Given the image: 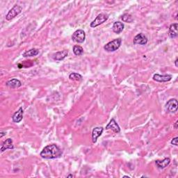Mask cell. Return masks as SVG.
Returning <instances> with one entry per match:
<instances>
[{"label": "cell", "mask_w": 178, "mask_h": 178, "mask_svg": "<svg viewBox=\"0 0 178 178\" xmlns=\"http://www.w3.org/2000/svg\"><path fill=\"white\" fill-rule=\"evenodd\" d=\"M23 113L24 111L22 107H20L19 109H18L16 112H15L14 114H13L12 116V120L14 123H18L22 121V118H23Z\"/></svg>", "instance_id": "obj_11"}, {"label": "cell", "mask_w": 178, "mask_h": 178, "mask_svg": "<svg viewBox=\"0 0 178 178\" xmlns=\"http://www.w3.org/2000/svg\"><path fill=\"white\" fill-rule=\"evenodd\" d=\"M73 177V175H68V177Z\"/></svg>", "instance_id": "obj_26"}, {"label": "cell", "mask_w": 178, "mask_h": 178, "mask_svg": "<svg viewBox=\"0 0 178 178\" xmlns=\"http://www.w3.org/2000/svg\"><path fill=\"white\" fill-rule=\"evenodd\" d=\"M22 8L19 5H15L11 9H10L9 13H7V15H6V19L7 20H11L13 18H15L20 14V13L22 12Z\"/></svg>", "instance_id": "obj_4"}, {"label": "cell", "mask_w": 178, "mask_h": 178, "mask_svg": "<svg viewBox=\"0 0 178 178\" xmlns=\"http://www.w3.org/2000/svg\"><path fill=\"white\" fill-rule=\"evenodd\" d=\"M4 135H6V132H1V136H0V137L2 138V137H3V136H4Z\"/></svg>", "instance_id": "obj_25"}, {"label": "cell", "mask_w": 178, "mask_h": 178, "mask_svg": "<svg viewBox=\"0 0 178 178\" xmlns=\"http://www.w3.org/2000/svg\"><path fill=\"white\" fill-rule=\"evenodd\" d=\"M121 19L123 21V22H128V23H131L133 22V20H134L132 15L129 14V13H125V14L122 15Z\"/></svg>", "instance_id": "obj_19"}, {"label": "cell", "mask_w": 178, "mask_h": 178, "mask_svg": "<svg viewBox=\"0 0 178 178\" xmlns=\"http://www.w3.org/2000/svg\"><path fill=\"white\" fill-rule=\"evenodd\" d=\"M178 108V102L176 99L169 100L166 104V109L169 113H176Z\"/></svg>", "instance_id": "obj_6"}, {"label": "cell", "mask_w": 178, "mask_h": 178, "mask_svg": "<svg viewBox=\"0 0 178 178\" xmlns=\"http://www.w3.org/2000/svg\"><path fill=\"white\" fill-rule=\"evenodd\" d=\"M177 27H178L177 23H173L170 26L169 31H168V35L171 38H175L178 36Z\"/></svg>", "instance_id": "obj_13"}, {"label": "cell", "mask_w": 178, "mask_h": 178, "mask_svg": "<svg viewBox=\"0 0 178 178\" xmlns=\"http://www.w3.org/2000/svg\"><path fill=\"white\" fill-rule=\"evenodd\" d=\"M40 155L43 159H57L62 155V151L59 147L56 144H50L43 148Z\"/></svg>", "instance_id": "obj_1"}, {"label": "cell", "mask_w": 178, "mask_h": 178, "mask_svg": "<svg viewBox=\"0 0 178 178\" xmlns=\"http://www.w3.org/2000/svg\"><path fill=\"white\" fill-rule=\"evenodd\" d=\"M6 86L11 89H16V88H19L22 86V83L20 80L17 79H12L6 82Z\"/></svg>", "instance_id": "obj_16"}, {"label": "cell", "mask_w": 178, "mask_h": 178, "mask_svg": "<svg viewBox=\"0 0 178 178\" xmlns=\"http://www.w3.org/2000/svg\"><path fill=\"white\" fill-rule=\"evenodd\" d=\"M170 163H171V159L170 158H165L161 161L156 160L155 161L156 166H157L159 169L165 168L166 167H167L169 165Z\"/></svg>", "instance_id": "obj_14"}, {"label": "cell", "mask_w": 178, "mask_h": 178, "mask_svg": "<svg viewBox=\"0 0 178 178\" xmlns=\"http://www.w3.org/2000/svg\"><path fill=\"white\" fill-rule=\"evenodd\" d=\"M109 16L108 15H106L105 13H100L97 15L96 18L91 23V27L92 28H95L97 27V26H99L100 25H102L104 22H105L106 21L108 20Z\"/></svg>", "instance_id": "obj_5"}, {"label": "cell", "mask_w": 178, "mask_h": 178, "mask_svg": "<svg viewBox=\"0 0 178 178\" xmlns=\"http://www.w3.org/2000/svg\"><path fill=\"white\" fill-rule=\"evenodd\" d=\"M124 28H125L124 24L123 22L118 21V22H115L113 23L112 29H113L114 33H116L117 34H119L123 31Z\"/></svg>", "instance_id": "obj_15"}, {"label": "cell", "mask_w": 178, "mask_h": 178, "mask_svg": "<svg viewBox=\"0 0 178 178\" xmlns=\"http://www.w3.org/2000/svg\"><path fill=\"white\" fill-rule=\"evenodd\" d=\"M14 148V145L13 143V140L11 139H6L4 143H2L1 147V152H3L6 150H13Z\"/></svg>", "instance_id": "obj_12"}, {"label": "cell", "mask_w": 178, "mask_h": 178, "mask_svg": "<svg viewBox=\"0 0 178 178\" xmlns=\"http://www.w3.org/2000/svg\"><path fill=\"white\" fill-rule=\"evenodd\" d=\"M175 66H176V67H178V58H177L175 61Z\"/></svg>", "instance_id": "obj_23"}, {"label": "cell", "mask_w": 178, "mask_h": 178, "mask_svg": "<svg viewBox=\"0 0 178 178\" xmlns=\"http://www.w3.org/2000/svg\"><path fill=\"white\" fill-rule=\"evenodd\" d=\"M72 39L77 43H82L86 39V34L82 29H78L73 34Z\"/></svg>", "instance_id": "obj_3"}, {"label": "cell", "mask_w": 178, "mask_h": 178, "mask_svg": "<svg viewBox=\"0 0 178 178\" xmlns=\"http://www.w3.org/2000/svg\"><path fill=\"white\" fill-rule=\"evenodd\" d=\"M73 52L76 56H81L84 53V49L81 46L75 45L73 47Z\"/></svg>", "instance_id": "obj_21"}, {"label": "cell", "mask_w": 178, "mask_h": 178, "mask_svg": "<svg viewBox=\"0 0 178 178\" xmlns=\"http://www.w3.org/2000/svg\"><path fill=\"white\" fill-rule=\"evenodd\" d=\"M177 123H178V121H177L176 122H175V125H174L175 129H177Z\"/></svg>", "instance_id": "obj_24"}, {"label": "cell", "mask_w": 178, "mask_h": 178, "mask_svg": "<svg viewBox=\"0 0 178 178\" xmlns=\"http://www.w3.org/2000/svg\"><path fill=\"white\" fill-rule=\"evenodd\" d=\"M123 177H128L129 178V177H128V176H123Z\"/></svg>", "instance_id": "obj_27"}, {"label": "cell", "mask_w": 178, "mask_h": 178, "mask_svg": "<svg viewBox=\"0 0 178 178\" xmlns=\"http://www.w3.org/2000/svg\"><path fill=\"white\" fill-rule=\"evenodd\" d=\"M106 129L107 130L111 129L115 133H119L121 132L120 127H119L118 123H116L115 119H113V118L111 119L109 123V124L107 126H106Z\"/></svg>", "instance_id": "obj_8"}, {"label": "cell", "mask_w": 178, "mask_h": 178, "mask_svg": "<svg viewBox=\"0 0 178 178\" xmlns=\"http://www.w3.org/2000/svg\"><path fill=\"white\" fill-rule=\"evenodd\" d=\"M153 79L158 82H167L171 81L172 79V75H159V74H155L153 76Z\"/></svg>", "instance_id": "obj_10"}, {"label": "cell", "mask_w": 178, "mask_h": 178, "mask_svg": "<svg viewBox=\"0 0 178 178\" xmlns=\"http://www.w3.org/2000/svg\"><path fill=\"white\" fill-rule=\"evenodd\" d=\"M177 139H178V137L173 138V139H172L171 140V144L174 145L175 146H177Z\"/></svg>", "instance_id": "obj_22"}, {"label": "cell", "mask_w": 178, "mask_h": 178, "mask_svg": "<svg viewBox=\"0 0 178 178\" xmlns=\"http://www.w3.org/2000/svg\"><path fill=\"white\" fill-rule=\"evenodd\" d=\"M133 42L135 45H145L148 42V38L145 36L144 34L140 33L137 34V35L134 37Z\"/></svg>", "instance_id": "obj_7"}, {"label": "cell", "mask_w": 178, "mask_h": 178, "mask_svg": "<svg viewBox=\"0 0 178 178\" xmlns=\"http://www.w3.org/2000/svg\"><path fill=\"white\" fill-rule=\"evenodd\" d=\"M39 54V50L38 49H29L28 51H26L23 54L24 57H35Z\"/></svg>", "instance_id": "obj_18"}, {"label": "cell", "mask_w": 178, "mask_h": 178, "mask_svg": "<svg viewBox=\"0 0 178 178\" xmlns=\"http://www.w3.org/2000/svg\"><path fill=\"white\" fill-rule=\"evenodd\" d=\"M69 78H70V80L73 81H80L82 79V76L78 73H73L69 75Z\"/></svg>", "instance_id": "obj_20"}, {"label": "cell", "mask_w": 178, "mask_h": 178, "mask_svg": "<svg viewBox=\"0 0 178 178\" xmlns=\"http://www.w3.org/2000/svg\"><path fill=\"white\" fill-rule=\"evenodd\" d=\"M68 54V50H63V51L58 52L53 55V58L56 61H62L67 57Z\"/></svg>", "instance_id": "obj_17"}, {"label": "cell", "mask_w": 178, "mask_h": 178, "mask_svg": "<svg viewBox=\"0 0 178 178\" xmlns=\"http://www.w3.org/2000/svg\"><path fill=\"white\" fill-rule=\"evenodd\" d=\"M104 131V128L102 127H97L93 129L92 132V141L93 143L97 142L98 137L102 135Z\"/></svg>", "instance_id": "obj_9"}, {"label": "cell", "mask_w": 178, "mask_h": 178, "mask_svg": "<svg viewBox=\"0 0 178 178\" xmlns=\"http://www.w3.org/2000/svg\"><path fill=\"white\" fill-rule=\"evenodd\" d=\"M121 43H122L121 38H118L114 39L113 41L108 42L107 44H106L104 46V49L109 52H115L117 49H119V47L121 45Z\"/></svg>", "instance_id": "obj_2"}]
</instances>
